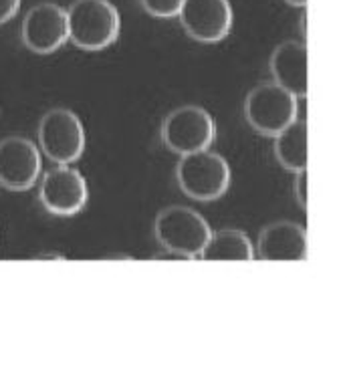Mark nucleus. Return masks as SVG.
<instances>
[{
    "mask_svg": "<svg viewBox=\"0 0 341 365\" xmlns=\"http://www.w3.org/2000/svg\"><path fill=\"white\" fill-rule=\"evenodd\" d=\"M271 73L275 83L297 97H307V47L297 41H285L273 51Z\"/></svg>",
    "mask_w": 341,
    "mask_h": 365,
    "instance_id": "obj_12",
    "label": "nucleus"
},
{
    "mask_svg": "<svg viewBox=\"0 0 341 365\" xmlns=\"http://www.w3.org/2000/svg\"><path fill=\"white\" fill-rule=\"evenodd\" d=\"M178 19L186 35L198 43H220L233 29L230 0H184Z\"/></svg>",
    "mask_w": 341,
    "mask_h": 365,
    "instance_id": "obj_8",
    "label": "nucleus"
},
{
    "mask_svg": "<svg viewBox=\"0 0 341 365\" xmlns=\"http://www.w3.org/2000/svg\"><path fill=\"white\" fill-rule=\"evenodd\" d=\"M245 118L257 133L275 138L297 119V97L275 81L257 85L247 95Z\"/></svg>",
    "mask_w": 341,
    "mask_h": 365,
    "instance_id": "obj_4",
    "label": "nucleus"
},
{
    "mask_svg": "<svg viewBox=\"0 0 341 365\" xmlns=\"http://www.w3.org/2000/svg\"><path fill=\"white\" fill-rule=\"evenodd\" d=\"M260 260H307L309 238L307 230L297 222H275L263 228L257 242Z\"/></svg>",
    "mask_w": 341,
    "mask_h": 365,
    "instance_id": "obj_11",
    "label": "nucleus"
},
{
    "mask_svg": "<svg viewBox=\"0 0 341 365\" xmlns=\"http://www.w3.org/2000/svg\"><path fill=\"white\" fill-rule=\"evenodd\" d=\"M285 2L291 6H297V9H305L307 6V0H285Z\"/></svg>",
    "mask_w": 341,
    "mask_h": 365,
    "instance_id": "obj_18",
    "label": "nucleus"
},
{
    "mask_svg": "<svg viewBox=\"0 0 341 365\" xmlns=\"http://www.w3.org/2000/svg\"><path fill=\"white\" fill-rule=\"evenodd\" d=\"M24 47L36 55H51L67 45L69 23L67 11L55 2H41L24 16L21 26Z\"/></svg>",
    "mask_w": 341,
    "mask_h": 365,
    "instance_id": "obj_7",
    "label": "nucleus"
},
{
    "mask_svg": "<svg viewBox=\"0 0 341 365\" xmlns=\"http://www.w3.org/2000/svg\"><path fill=\"white\" fill-rule=\"evenodd\" d=\"M21 9V0H0V24L9 23Z\"/></svg>",
    "mask_w": 341,
    "mask_h": 365,
    "instance_id": "obj_17",
    "label": "nucleus"
},
{
    "mask_svg": "<svg viewBox=\"0 0 341 365\" xmlns=\"http://www.w3.org/2000/svg\"><path fill=\"white\" fill-rule=\"evenodd\" d=\"M39 200L49 214L75 216L87 206L89 188L79 170L69 165H57L43 176Z\"/></svg>",
    "mask_w": 341,
    "mask_h": 365,
    "instance_id": "obj_9",
    "label": "nucleus"
},
{
    "mask_svg": "<svg viewBox=\"0 0 341 365\" xmlns=\"http://www.w3.org/2000/svg\"><path fill=\"white\" fill-rule=\"evenodd\" d=\"M295 198L299 206L307 210V170L295 172Z\"/></svg>",
    "mask_w": 341,
    "mask_h": 365,
    "instance_id": "obj_16",
    "label": "nucleus"
},
{
    "mask_svg": "<svg viewBox=\"0 0 341 365\" xmlns=\"http://www.w3.org/2000/svg\"><path fill=\"white\" fill-rule=\"evenodd\" d=\"M69 41L83 51H103L118 41L119 11L111 0H75L67 9Z\"/></svg>",
    "mask_w": 341,
    "mask_h": 365,
    "instance_id": "obj_2",
    "label": "nucleus"
},
{
    "mask_svg": "<svg viewBox=\"0 0 341 365\" xmlns=\"http://www.w3.org/2000/svg\"><path fill=\"white\" fill-rule=\"evenodd\" d=\"M85 128L77 113L71 109H51L39 123V145L41 152L57 165L77 162L85 152Z\"/></svg>",
    "mask_w": 341,
    "mask_h": 365,
    "instance_id": "obj_5",
    "label": "nucleus"
},
{
    "mask_svg": "<svg viewBox=\"0 0 341 365\" xmlns=\"http://www.w3.org/2000/svg\"><path fill=\"white\" fill-rule=\"evenodd\" d=\"M153 235L166 250L164 257L188 260L200 257L212 228L200 212L188 206H170L156 216Z\"/></svg>",
    "mask_w": 341,
    "mask_h": 365,
    "instance_id": "obj_1",
    "label": "nucleus"
},
{
    "mask_svg": "<svg viewBox=\"0 0 341 365\" xmlns=\"http://www.w3.org/2000/svg\"><path fill=\"white\" fill-rule=\"evenodd\" d=\"M255 247L243 230L224 228L212 232L198 260H253Z\"/></svg>",
    "mask_w": 341,
    "mask_h": 365,
    "instance_id": "obj_13",
    "label": "nucleus"
},
{
    "mask_svg": "<svg viewBox=\"0 0 341 365\" xmlns=\"http://www.w3.org/2000/svg\"><path fill=\"white\" fill-rule=\"evenodd\" d=\"M162 140L178 155L210 150L216 140V123L204 107H178L162 123Z\"/></svg>",
    "mask_w": 341,
    "mask_h": 365,
    "instance_id": "obj_6",
    "label": "nucleus"
},
{
    "mask_svg": "<svg viewBox=\"0 0 341 365\" xmlns=\"http://www.w3.org/2000/svg\"><path fill=\"white\" fill-rule=\"evenodd\" d=\"M184 0H141V6L156 19H174L182 9Z\"/></svg>",
    "mask_w": 341,
    "mask_h": 365,
    "instance_id": "obj_15",
    "label": "nucleus"
},
{
    "mask_svg": "<svg viewBox=\"0 0 341 365\" xmlns=\"http://www.w3.org/2000/svg\"><path fill=\"white\" fill-rule=\"evenodd\" d=\"M176 180L180 190L192 200L214 202L228 192L233 172L220 153L202 150L182 155L176 168Z\"/></svg>",
    "mask_w": 341,
    "mask_h": 365,
    "instance_id": "obj_3",
    "label": "nucleus"
},
{
    "mask_svg": "<svg viewBox=\"0 0 341 365\" xmlns=\"http://www.w3.org/2000/svg\"><path fill=\"white\" fill-rule=\"evenodd\" d=\"M41 152L31 140L11 135L0 142V186L12 192L31 190L41 176Z\"/></svg>",
    "mask_w": 341,
    "mask_h": 365,
    "instance_id": "obj_10",
    "label": "nucleus"
},
{
    "mask_svg": "<svg viewBox=\"0 0 341 365\" xmlns=\"http://www.w3.org/2000/svg\"><path fill=\"white\" fill-rule=\"evenodd\" d=\"M277 162L289 172L307 170V121L295 119L291 125L275 135Z\"/></svg>",
    "mask_w": 341,
    "mask_h": 365,
    "instance_id": "obj_14",
    "label": "nucleus"
}]
</instances>
